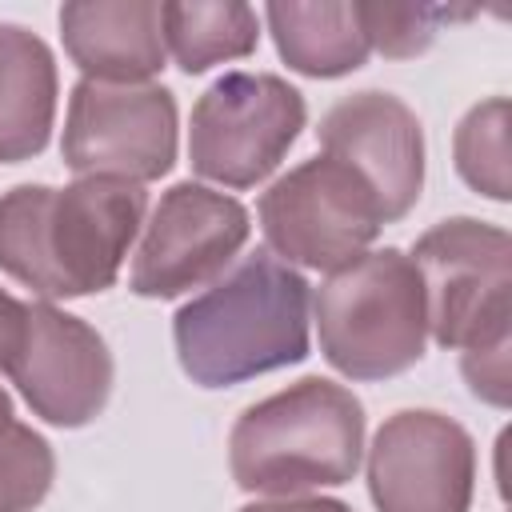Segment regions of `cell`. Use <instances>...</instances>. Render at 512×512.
Returning <instances> with one entry per match:
<instances>
[{"instance_id":"cell-1","label":"cell","mask_w":512,"mask_h":512,"mask_svg":"<svg viewBox=\"0 0 512 512\" xmlns=\"http://www.w3.org/2000/svg\"><path fill=\"white\" fill-rule=\"evenodd\" d=\"M144 208V188L120 180L20 184L0 196V272L44 300L104 292L144 224Z\"/></svg>"},{"instance_id":"cell-2","label":"cell","mask_w":512,"mask_h":512,"mask_svg":"<svg viewBox=\"0 0 512 512\" xmlns=\"http://www.w3.org/2000/svg\"><path fill=\"white\" fill-rule=\"evenodd\" d=\"M308 304L300 272L272 252H252L176 312L180 368L204 388H224L300 364L308 356Z\"/></svg>"},{"instance_id":"cell-3","label":"cell","mask_w":512,"mask_h":512,"mask_svg":"<svg viewBox=\"0 0 512 512\" xmlns=\"http://www.w3.org/2000/svg\"><path fill=\"white\" fill-rule=\"evenodd\" d=\"M364 452V408L332 380L308 376L232 424L228 464L244 492L296 496L348 484Z\"/></svg>"},{"instance_id":"cell-4","label":"cell","mask_w":512,"mask_h":512,"mask_svg":"<svg viewBox=\"0 0 512 512\" xmlns=\"http://www.w3.org/2000/svg\"><path fill=\"white\" fill-rule=\"evenodd\" d=\"M312 312L324 360L352 380H384L424 356V284L400 248H376L332 268Z\"/></svg>"},{"instance_id":"cell-5","label":"cell","mask_w":512,"mask_h":512,"mask_svg":"<svg viewBox=\"0 0 512 512\" xmlns=\"http://www.w3.org/2000/svg\"><path fill=\"white\" fill-rule=\"evenodd\" d=\"M508 260V232L472 216L440 220L416 240L412 264L424 284V312L436 344L464 352L508 344Z\"/></svg>"},{"instance_id":"cell-6","label":"cell","mask_w":512,"mask_h":512,"mask_svg":"<svg viewBox=\"0 0 512 512\" xmlns=\"http://www.w3.org/2000/svg\"><path fill=\"white\" fill-rule=\"evenodd\" d=\"M0 372L28 408L56 428L96 420L112 392V352L104 336L52 304H16L0 340Z\"/></svg>"},{"instance_id":"cell-7","label":"cell","mask_w":512,"mask_h":512,"mask_svg":"<svg viewBox=\"0 0 512 512\" xmlns=\"http://www.w3.org/2000/svg\"><path fill=\"white\" fill-rule=\"evenodd\" d=\"M304 96L272 72H228L192 108L188 160L224 188L260 184L304 128Z\"/></svg>"},{"instance_id":"cell-8","label":"cell","mask_w":512,"mask_h":512,"mask_svg":"<svg viewBox=\"0 0 512 512\" xmlns=\"http://www.w3.org/2000/svg\"><path fill=\"white\" fill-rule=\"evenodd\" d=\"M60 152L80 180H160L176 160V100L160 84L84 76L68 96Z\"/></svg>"},{"instance_id":"cell-9","label":"cell","mask_w":512,"mask_h":512,"mask_svg":"<svg viewBox=\"0 0 512 512\" xmlns=\"http://www.w3.org/2000/svg\"><path fill=\"white\" fill-rule=\"evenodd\" d=\"M380 224V204L364 180L328 156L296 164L260 196V228L268 248L304 268L332 272L364 256Z\"/></svg>"},{"instance_id":"cell-10","label":"cell","mask_w":512,"mask_h":512,"mask_svg":"<svg viewBox=\"0 0 512 512\" xmlns=\"http://www.w3.org/2000/svg\"><path fill=\"white\" fill-rule=\"evenodd\" d=\"M248 240V212L240 200L204 184H176L152 208L136 248L128 288L136 296L168 300L216 280Z\"/></svg>"},{"instance_id":"cell-11","label":"cell","mask_w":512,"mask_h":512,"mask_svg":"<svg viewBox=\"0 0 512 512\" xmlns=\"http://www.w3.org/2000/svg\"><path fill=\"white\" fill-rule=\"evenodd\" d=\"M472 480V436L444 412H396L368 448V492L376 512H468Z\"/></svg>"},{"instance_id":"cell-12","label":"cell","mask_w":512,"mask_h":512,"mask_svg":"<svg viewBox=\"0 0 512 512\" xmlns=\"http://www.w3.org/2000/svg\"><path fill=\"white\" fill-rule=\"evenodd\" d=\"M328 160L344 164L376 196L384 224L400 220L424 188V132L416 112L392 92H352L336 100L320 128Z\"/></svg>"},{"instance_id":"cell-13","label":"cell","mask_w":512,"mask_h":512,"mask_svg":"<svg viewBox=\"0 0 512 512\" xmlns=\"http://www.w3.org/2000/svg\"><path fill=\"white\" fill-rule=\"evenodd\" d=\"M164 4L152 0H96L64 4L60 36L72 64L88 80L148 84L164 68Z\"/></svg>"},{"instance_id":"cell-14","label":"cell","mask_w":512,"mask_h":512,"mask_svg":"<svg viewBox=\"0 0 512 512\" xmlns=\"http://www.w3.org/2000/svg\"><path fill=\"white\" fill-rule=\"evenodd\" d=\"M52 116L56 64L48 44L20 24H0V160L36 156L48 144Z\"/></svg>"},{"instance_id":"cell-15","label":"cell","mask_w":512,"mask_h":512,"mask_svg":"<svg viewBox=\"0 0 512 512\" xmlns=\"http://www.w3.org/2000/svg\"><path fill=\"white\" fill-rule=\"evenodd\" d=\"M264 16L288 68L304 76L356 72L372 52L360 4H268Z\"/></svg>"},{"instance_id":"cell-16","label":"cell","mask_w":512,"mask_h":512,"mask_svg":"<svg viewBox=\"0 0 512 512\" xmlns=\"http://www.w3.org/2000/svg\"><path fill=\"white\" fill-rule=\"evenodd\" d=\"M164 44L184 72H204L220 60L256 48V12L248 4H164Z\"/></svg>"},{"instance_id":"cell-17","label":"cell","mask_w":512,"mask_h":512,"mask_svg":"<svg viewBox=\"0 0 512 512\" xmlns=\"http://www.w3.org/2000/svg\"><path fill=\"white\" fill-rule=\"evenodd\" d=\"M456 172L488 200H508V100L476 104L456 128Z\"/></svg>"},{"instance_id":"cell-18","label":"cell","mask_w":512,"mask_h":512,"mask_svg":"<svg viewBox=\"0 0 512 512\" xmlns=\"http://www.w3.org/2000/svg\"><path fill=\"white\" fill-rule=\"evenodd\" d=\"M56 476L52 448L28 424H16L0 444V512H32Z\"/></svg>"},{"instance_id":"cell-19","label":"cell","mask_w":512,"mask_h":512,"mask_svg":"<svg viewBox=\"0 0 512 512\" xmlns=\"http://www.w3.org/2000/svg\"><path fill=\"white\" fill-rule=\"evenodd\" d=\"M472 8H420V4H360V20L368 32V44L384 56H416L432 44L444 20H464Z\"/></svg>"},{"instance_id":"cell-20","label":"cell","mask_w":512,"mask_h":512,"mask_svg":"<svg viewBox=\"0 0 512 512\" xmlns=\"http://www.w3.org/2000/svg\"><path fill=\"white\" fill-rule=\"evenodd\" d=\"M464 380L472 384L480 400L504 408L508 404V344L464 352Z\"/></svg>"},{"instance_id":"cell-21","label":"cell","mask_w":512,"mask_h":512,"mask_svg":"<svg viewBox=\"0 0 512 512\" xmlns=\"http://www.w3.org/2000/svg\"><path fill=\"white\" fill-rule=\"evenodd\" d=\"M240 512H352V508L324 496H280V500H256Z\"/></svg>"},{"instance_id":"cell-22","label":"cell","mask_w":512,"mask_h":512,"mask_svg":"<svg viewBox=\"0 0 512 512\" xmlns=\"http://www.w3.org/2000/svg\"><path fill=\"white\" fill-rule=\"evenodd\" d=\"M16 424H20V420H16V412H12V400H8V392L0 388V444L12 436Z\"/></svg>"},{"instance_id":"cell-23","label":"cell","mask_w":512,"mask_h":512,"mask_svg":"<svg viewBox=\"0 0 512 512\" xmlns=\"http://www.w3.org/2000/svg\"><path fill=\"white\" fill-rule=\"evenodd\" d=\"M16 304H20V300H12V296H8L4 288H0V340H4V332H8V320H12Z\"/></svg>"}]
</instances>
